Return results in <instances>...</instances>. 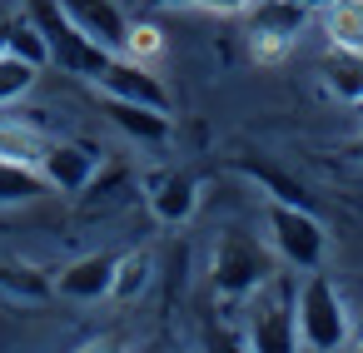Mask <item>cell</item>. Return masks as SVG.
I'll return each mask as SVG.
<instances>
[{"label": "cell", "mask_w": 363, "mask_h": 353, "mask_svg": "<svg viewBox=\"0 0 363 353\" xmlns=\"http://www.w3.org/2000/svg\"><path fill=\"white\" fill-rule=\"evenodd\" d=\"M269 279H274V254L259 239H249V234H219V244L209 254V288L224 303L254 298Z\"/></svg>", "instance_id": "2"}, {"label": "cell", "mask_w": 363, "mask_h": 353, "mask_svg": "<svg viewBox=\"0 0 363 353\" xmlns=\"http://www.w3.org/2000/svg\"><path fill=\"white\" fill-rule=\"evenodd\" d=\"M60 11L110 55L125 50V30H130V16L115 6V0H60Z\"/></svg>", "instance_id": "8"}, {"label": "cell", "mask_w": 363, "mask_h": 353, "mask_svg": "<svg viewBox=\"0 0 363 353\" xmlns=\"http://www.w3.org/2000/svg\"><path fill=\"white\" fill-rule=\"evenodd\" d=\"M189 6L214 11V16H249V6H254V0H189Z\"/></svg>", "instance_id": "24"}, {"label": "cell", "mask_w": 363, "mask_h": 353, "mask_svg": "<svg viewBox=\"0 0 363 353\" xmlns=\"http://www.w3.org/2000/svg\"><path fill=\"white\" fill-rule=\"evenodd\" d=\"M239 174L244 179H259L264 189H269V199H289V204H308V194H303V184L298 179H289V174H279L274 164H264V159H239Z\"/></svg>", "instance_id": "20"}, {"label": "cell", "mask_w": 363, "mask_h": 353, "mask_svg": "<svg viewBox=\"0 0 363 353\" xmlns=\"http://www.w3.org/2000/svg\"><path fill=\"white\" fill-rule=\"evenodd\" d=\"M358 348H363V338H358Z\"/></svg>", "instance_id": "29"}, {"label": "cell", "mask_w": 363, "mask_h": 353, "mask_svg": "<svg viewBox=\"0 0 363 353\" xmlns=\"http://www.w3.org/2000/svg\"><path fill=\"white\" fill-rule=\"evenodd\" d=\"M308 16H313V11L303 6V0H254V6H249V26L284 30V35H298Z\"/></svg>", "instance_id": "18"}, {"label": "cell", "mask_w": 363, "mask_h": 353, "mask_svg": "<svg viewBox=\"0 0 363 353\" xmlns=\"http://www.w3.org/2000/svg\"><path fill=\"white\" fill-rule=\"evenodd\" d=\"M55 293V279L26 259H0V303L11 308H40Z\"/></svg>", "instance_id": "12"}, {"label": "cell", "mask_w": 363, "mask_h": 353, "mask_svg": "<svg viewBox=\"0 0 363 353\" xmlns=\"http://www.w3.org/2000/svg\"><path fill=\"white\" fill-rule=\"evenodd\" d=\"M120 55H130V60H155V55H164V30L160 26H150V21H130V30H125V50Z\"/></svg>", "instance_id": "22"}, {"label": "cell", "mask_w": 363, "mask_h": 353, "mask_svg": "<svg viewBox=\"0 0 363 353\" xmlns=\"http://www.w3.org/2000/svg\"><path fill=\"white\" fill-rule=\"evenodd\" d=\"M0 50H11L30 65H50V50H45V35L35 30V21L21 11V16H6L0 21Z\"/></svg>", "instance_id": "16"}, {"label": "cell", "mask_w": 363, "mask_h": 353, "mask_svg": "<svg viewBox=\"0 0 363 353\" xmlns=\"http://www.w3.org/2000/svg\"><path fill=\"white\" fill-rule=\"evenodd\" d=\"M264 229H269V244L284 264L294 269H318L323 254H328V234L323 224L313 219L308 204H289V199H269L264 209Z\"/></svg>", "instance_id": "4"}, {"label": "cell", "mask_w": 363, "mask_h": 353, "mask_svg": "<svg viewBox=\"0 0 363 353\" xmlns=\"http://www.w3.org/2000/svg\"><path fill=\"white\" fill-rule=\"evenodd\" d=\"M318 75H323V90L343 105H358L363 100V50H348V45H328L323 60H318Z\"/></svg>", "instance_id": "13"}, {"label": "cell", "mask_w": 363, "mask_h": 353, "mask_svg": "<svg viewBox=\"0 0 363 353\" xmlns=\"http://www.w3.org/2000/svg\"><path fill=\"white\" fill-rule=\"evenodd\" d=\"M244 343H249L254 353H289V348H298V318H294V298H289V293H284V298H269V303L254 313V323H249Z\"/></svg>", "instance_id": "10"}, {"label": "cell", "mask_w": 363, "mask_h": 353, "mask_svg": "<svg viewBox=\"0 0 363 353\" xmlns=\"http://www.w3.org/2000/svg\"><path fill=\"white\" fill-rule=\"evenodd\" d=\"M343 155H348V159H358V164H363V130H358V135H353V140H348V145H343Z\"/></svg>", "instance_id": "25"}, {"label": "cell", "mask_w": 363, "mask_h": 353, "mask_svg": "<svg viewBox=\"0 0 363 353\" xmlns=\"http://www.w3.org/2000/svg\"><path fill=\"white\" fill-rule=\"evenodd\" d=\"M294 318H298V348H313V353H333L353 338L348 328V308H343V293L328 274H313L303 279L298 298H294Z\"/></svg>", "instance_id": "3"}, {"label": "cell", "mask_w": 363, "mask_h": 353, "mask_svg": "<svg viewBox=\"0 0 363 353\" xmlns=\"http://www.w3.org/2000/svg\"><path fill=\"white\" fill-rule=\"evenodd\" d=\"M105 115L130 135V140H145V145H160L169 140V110H155V105H135V100H110L105 95Z\"/></svg>", "instance_id": "14"}, {"label": "cell", "mask_w": 363, "mask_h": 353, "mask_svg": "<svg viewBox=\"0 0 363 353\" xmlns=\"http://www.w3.org/2000/svg\"><path fill=\"white\" fill-rule=\"evenodd\" d=\"M150 279H155V254H150V249H130V254H120V259H115V284H110V298L135 303V298L150 288Z\"/></svg>", "instance_id": "15"}, {"label": "cell", "mask_w": 363, "mask_h": 353, "mask_svg": "<svg viewBox=\"0 0 363 353\" xmlns=\"http://www.w3.org/2000/svg\"><path fill=\"white\" fill-rule=\"evenodd\" d=\"M26 16L35 21V30L45 35V50H50V65L65 70V75H80L95 85V75L110 65V50H100L65 11L60 0H26Z\"/></svg>", "instance_id": "1"}, {"label": "cell", "mask_w": 363, "mask_h": 353, "mask_svg": "<svg viewBox=\"0 0 363 353\" xmlns=\"http://www.w3.org/2000/svg\"><path fill=\"white\" fill-rule=\"evenodd\" d=\"M289 50H294V35H284V30H264V26H249V55H254L259 65H279Z\"/></svg>", "instance_id": "23"}, {"label": "cell", "mask_w": 363, "mask_h": 353, "mask_svg": "<svg viewBox=\"0 0 363 353\" xmlns=\"http://www.w3.org/2000/svg\"><path fill=\"white\" fill-rule=\"evenodd\" d=\"M45 150H50V135L30 115H11V105L0 110V159L26 164V169H40Z\"/></svg>", "instance_id": "11"}, {"label": "cell", "mask_w": 363, "mask_h": 353, "mask_svg": "<svg viewBox=\"0 0 363 353\" xmlns=\"http://www.w3.org/2000/svg\"><path fill=\"white\" fill-rule=\"evenodd\" d=\"M150 11H160V6H189V0H145Z\"/></svg>", "instance_id": "26"}, {"label": "cell", "mask_w": 363, "mask_h": 353, "mask_svg": "<svg viewBox=\"0 0 363 353\" xmlns=\"http://www.w3.org/2000/svg\"><path fill=\"white\" fill-rule=\"evenodd\" d=\"M140 194H145V209L160 219V224H189L194 209H199V179L179 164H150L140 174Z\"/></svg>", "instance_id": "5"}, {"label": "cell", "mask_w": 363, "mask_h": 353, "mask_svg": "<svg viewBox=\"0 0 363 353\" xmlns=\"http://www.w3.org/2000/svg\"><path fill=\"white\" fill-rule=\"evenodd\" d=\"M35 80H40V65L21 60V55H11V50H0V110L16 105L21 95H30Z\"/></svg>", "instance_id": "19"}, {"label": "cell", "mask_w": 363, "mask_h": 353, "mask_svg": "<svg viewBox=\"0 0 363 353\" xmlns=\"http://www.w3.org/2000/svg\"><path fill=\"white\" fill-rule=\"evenodd\" d=\"M45 189L40 169H26V164H11V159H0V204H26Z\"/></svg>", "instance_id": "21"}, {"label": "cell", "mask_w": 363, "mask_h": 353, "mask_svg": "<svg viewBox=\"0 0 363 353\" xmlns=\"http://www.w3.org/2000/svg\"><path fill=\"white\" fill-rule=\"evenodd\" d=\"M323 35H328V45L363 50V0H333V6H323Z\"/></svg>", "instance_id": "17"}, {"label": "cell", "mask_w": 363, "mask_h": 353, "mask_svg": "<svg viewBox=\"0 0 363 353\" xmlns=\"http://www.w3.org/2000/svg\"><path fill=\"white\" fill-rule=\"evenodd\" d=\"M100 95L110 100H135V105H155V110H169V90L164 80L145 65V60H130V55H110V65L95 75Z\"/></svg>", "instance_id": "7"}, {"label": "cell", "mask_w": 363, "mask_h": 353, "mask_svg": "<svg viewBox=\"0 0 363 353\" xmlns=\"http://www.w3.org/2000/svg\"><path fill=\"white\" fill-rule=\"evenodd\" d=\"M353 110H358V120H363V100H358V105H353Z\"/></svg>", "instance_id": "28"}, {"label": "cell", "mask_w": 363, "mask_h": 353, "mask_svg": "<svg viewBox=\"0 0 363 353\" xmlns=\"http://www.w3.org/2000/svg\"><path fill=\"white\" fill-rule=\"evenodd\" d=\"M100 169H105V150L95 140H50L40 159V179L60 194H85Z\"/></svg>", "instance_id": "6"}, {"label": "cell", "mask_w": 363, "mask_h": 353, "mask_svg": "<svg viewBox=\"0 0 363 353\" xmlns=\"http://www.w3.org/2000/svg\"><path fill=\"white\" fill-rule=\"evenodd\" d=\"M303 6H308V11H323V6H333V0H303Z\"/></svg>", "instance_id": "27"}, {"label": "cell", "mask_w": 363, "mask_h": 353, "mask_svg": "<svg viewBox=\"0 0 363 353\" xmlns=\"http://www.w3.org/2000/svg\"><path fill=\"white\" fill-rule=\"evenodd\" d=\"M115 259H120V254H85V259H70V264L55 274V293H60V298H75V303L110 298Z\"/></svg>", "instance_id": "9"}]
</instances>
